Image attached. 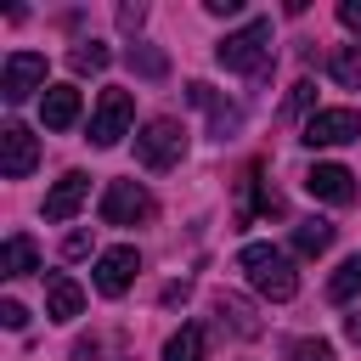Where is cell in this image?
Returning a JSON list of instances; mask_svg holds the SVG:
<instances>
[{
  "mask_svg": "<svg viewBox=\"0 0 361 361\" xmlns=\"http://www.w3.org/2000/svg\"><path fill=\"white\" fill-rule=\"evenodd\" d=\"M237 265L248 271L254 293H265V299H276V305L299 293V271H293V259H288L276 243H248V248L237 254Z\"/></svg>",
  "mask_w": 361,
  "mask_h": 361,
  "instance_id": "1",
  "label": "cell"
},
{
  "mask_svg": "<svg viewBox=\"0 0 361 361\" xmlns=\"http://www.w3.org/2000/svg\"><path fill=\"white\" fill-rule=\"evenodd\" d=\"M271 56V17H248L243 28H231L220 45H214V62L226 73H259Z\"/></svg>",
  "mask_w": 361,
  "mask_h": 361,
  "instance_id": "2",
  "label": "cell"
},
{
  "mask_svg": "<svg viewBox=\"0 0 361 361\" xmlns=\"http://www.w3.org/2000/svg\"><path fill=\"white\" fill-rule=\"evenodd\" d=\"M135 158L147 169H169L186 158V124L180 118H147L141 135H135Z\"/></svg>",
  "mask_w": 361,
  "mask_h": 361,
  "instance_id": "3",
  "label": "cell"
},
{
  "mask_svg": "<svg viewBox=\"0 0 361 361\" xmlns=\"http://www.w3.org/2000/svg\"><path fill=\"white\" fill-rule=\"evenodd\" d=\"M152 214H158V203H152V192L141 180H107V192H102V226H141Z\"/></svg>",
  "mask_w": 361,
  "mask_h": 361,
  "instance_id": "4",
  "label": "cell"
},
{
  "mask_svg": "<svg viewBox=\"0 0 361 361\" xmlns=\"http://www.w3.org/2000/svg\"><path fill=\"white\" fill-rule=\"evenodd\" d=\"M130 118H135L130 90H102L96 118H90V141H96V147H118V141L130 135Z\"/></svg>",
  "mask_w": 361,
  "mask_h": 361,
  "instance_id": "5",
  "label": "cell"
},
{
  "mask_svg": "<svg viewBox=\"0 0 361 361\" xmlns=\"http://www.w3.org/2000/svg\"><path fill=\"white\" fill-rule=\"evenodd\" d=\"M361 135V118L350 113V107H322V113H310L305 118V130H299V141L316 152V147H344V141H355Z\"/></svg>",
  "mask_w": 361,
  "mask_h": 361,
  "instance_id": "6",
  "label": "cell"
},
{
  "mask_svg": "<svg viewBox=\"0 0 361 361\" xmlns=\"http://www.w3.org/2000/svg\"><path fill=\"white\" fill-rule=\"evenodd\" d=\"M39 85H45V56L39 51H11L6 56V73H0V96L6 102H28Z\"/></svg>",
  "mask_w": 361,
  "mask_h": 361,
  "instance_id": "7",
  "label": "cell"
},
{
  "mask_svg": "<svg viewBox=\"0 0 361 361\" xmlns=\"http://www.w3.org/2000/svg\"><path fill=\"white\" fill-rule=\"evenodd\" d=\"M34 164H39V141H34V130L6 124V130H0V175H6V180H23Z\"/></svg>",
  "mask_w": 361,
  "mask_h": 361,
  "instance_id": "8",
  "label": "cell"
},
{
  "mask_svg": "<svg viewBox=\"0 0 361 361\" xmlns=\"http://www.w3.org/2000/svg\"><path fill=\"white\" fill-rule=\"evenodd\" d=\"M305 192L322 197V203H333V209H344V203H355V175L344 164H310L305 169Z\"/></svg>",
  "mask_w": 361,
  "mask_h": 361,
  "instance_id": "9",
  "label": "cell"
},
{
  "mask_svg": "<svg viewBox=\"0 0 361 361\" xmlns=\"http://www.w3.org/2000/svg\"><path fill=\"white\" fill-rule=\"evenodd\" d=\"M135 271H141V254L130 248V243H118V248H107L102 259H96V293H107V299H118L130 282H135Z\"/></svg>",
  "mask_w": 361,
  "mask_h": 361,
  "instance_id": "10",
  "label": "cell"
},
{
  "mask_svg": "<svg viewBox=\"0 0 361 361\" xmlns=\"http://www.w3.org/2000/svg\"><path fill=\"white\" fill-rule=\"evenodd\" d=\"M90 197V175H79V169H68L51 192H45V220H73L79 214V203Z\"/></svg>",
  "mask_w": 361,
  "mask_h": 361,
  "instance_id": "11",
  "label": "cell"
},
{
  "mask_svg": "<svg viewBox=\"0 0 361 361\" xmlns=\"http://www.w3.org/2000/svg\"><path fill=\"white\" fill-rule=\"evenodd\" d=\"M39 118H45V130H73L79 124V90L73 85H51L39 96Z\"/></svg>",
  "mask_w": 361,
  "mask_h": 361,
  "instance_id": "12",
  "label": "cell"
},
{
  "mask_svg": "<svg viewBox=\"0 0 361 361\" xmlns=\"http://www.w3.org/2000/svg\"><path fill=\"white\" fill-rule=\"evenodd\" d=\"M79 310H85V288L73 276H51L45 282V316L51 322H73Z\"/></svg>",
  "mask_w": 361,
  "mask_h": 361,
  "instance_id": "13",
  "label": "cell"
},
{
  "mask_svg": "<svg viewBox=\"0 0 361 361\" xmlns=\"http://www.w3.org/2000/svg\"><path fill=\"white\" fill-rule=\"evenodd\" d=\"M28 271H39V248H34V237H6L0 243V276H28Z\"/></svg>",
  "mask_w": 361,
  "mask_h": 361,
  "instance_id": "14",
  "label": "cell"
},
{
  "mask_svg": "<svg viewBox=\"0 0 361 361\" xmlns=\"http://www.w3.org/2000/svg\"><path fill=\"white\" fill-rule=\"evenodd\" d=\"M327 243H333V226L327 220H299L293 226V254H305V259H316V254H327Z\"/></svg>",
  "mask_w": 361,
  "mask_h": 361,
  "instance_id": "15",
  "label": "cell"
},
{
  "mask_svg": "<svg viewBox=\"0 0 361 361\" xmlns=\"http://www.w3.org/2000/svg\"><path fill=\"white\" fill-rule=\"evenodd\" d=\"M327 73H333V85L361 90V45H338V51L327 56Z\"/></svg>",
  "mask_w": 361,
  "mask_h": 361,
  "instance_id": "16",
  "label": "cell"
},
{
  "mask_svg": "<svg viewBox=\"0 0 361 361\" xmlns=\"http://www.w3.org/2000/svg\"><path fill=\"white\" fill-rule=\"evenodd\" d=\"M203 327L197 322H186L180 333H169V344H164V361H203Z\"/></svg>",
  "mask_w": 361,
  "mask_h": 361,
  "instance_id": "17",
  "label": "cell"
},
{
  "mask_svg": "<svg viewBox=\"0 0 361 361\" xmlns=\"http://www.w3.org/2000/svg\"><path fill=\"white\" fill-rule=\"evenodd\" d=\"M327 299H333V305H350V299H361V254H355V259H344V265L333 271V282H327Z\"/></svg>",
  "mask_w": 361,
  "mask_h": 361,
  "instance_id": "18",
  "label": "cell"
},
{
  "mask_svg": "<svg viewBox=\"0 0 361 361\" xmlns=\"http://www.w3.org/2000/svg\"><path fill=\"white\" fill-rule=\"evenodd\" d=\"M68 62H73V73H102V68L113 62V51H107L102 39H79V45L68 51Z\"/></svg>",
  "mask_w": 361,
  "mask_h": 361,
  "instance_id": "19",
  "label": "cell"
},
{
  "mask_svg": "<svg viewBox=\"0 0 361 361\" xmlns=\"http://www.w3.org/2000/svg\"><path fill=\"white\" fill-rule=\"evenodd\" d=\"M124 62H130L141 79H164V73H169V56H164L158 45H130V51H124Z\"/></svg>",
  "mask_w": 361,
  "mask_h": 361,
  "instance_id": "20",
  "label": "cell"
},
{
  "mask_svg": "<svg viewBox=\"0 0 361 361\" xmlns=\"http://www.w3.org/2000/svg\"><path fill=\"white\" fill-rule=\"evenodd\" d=\"M214 310H220V316H231V327H237L243 338H254V333H259V322H254V310H248V305H243L237 293H220V299H214Z\"/></svg>",
  "mask_w": 361,
  "mask_h": 361,
  "instance_id": "21",
  "label": "cell"
},
{
  "mask_svg": "<svg viewBox=\"0 0 361 361\" xmlns=\"http://www.w3.org/2000/svg\"><path fill=\"white\" fill-rule=\"evenodd\" d=\"M288 361H333V344H327V338H299Z\"/></svg>",
  "mask_w": 361,
  "mask_h": 361,
  "instance_id": "22",
  "label": "cell"
},
{
  "mask_svg": "<svg viewBox=\"0 0 361 361\" xmlns=\"http://www.w3.org/2000/svg\"><path fill=\"white\" fill-rule=\"evenodd\" d=\"M310 96H316V85H310V79H299V85L288 90V107H282V118H293V113H305V107H310Z\"/></svg>",
  "mask_w": 361,
  "mask_h": 361,
  "instance_id": "23",
  "label": "cell"
},
{
  "mask_svg": "<svg viewBox=\"0 0 361 361\" xmlns=\"http://www.w3.org/2000/svg\"><path fill=\"white\" fill-rule=\"evenodd\" d=\"M141 23H147V6H141V0H135V6H118V28H124V34H135Z\"/></svg>",
  "mask_w": 361,
  "mask_h": 361,
  "instance_id": "24",
  "label": "cell"
},
{
  "mask_svg": "<svg viewBox=\"0 0 361 361\" xmlns=\"http://www.w3.org/2000/svg\"><path fill=\"white\" fill-rule=\"evenodd\" d=\"M0 322H6L11 333H23V327H28V310H23L17 299H6V305H0Z\"/></svg>",
  "mask_w": 361,
  "mask_h": 361,
  "instance_id": "25",
  "label": "cell"
},
{
  "mask_svg": "<svg viewBox=\"0 0 361 361\" xmlns=\"http://www.w3.org/2000/svg\"><path fill=\"white\" fill-rule=\"evenodd\" d=\"M338 23H344L350 34H361V0H338Z\"/></svg>",
  "mask_w": 361,
  "mask_h": 361,
  "instance_id": "26",
  "label": "cell"
},
{
  "mask_svg": "<svg viewBox=\"0 0 361 361\" xmlns=\"http://www.w3.org/2000/svg\"><path fill=\"white\" fill-rule=\"evenodd\" d=\"M62 254H68V259H79V254H90V231H68V243H62Z\"/></svg>",
  "mask_w": 361,
  "mask_h": 361,
  "instance_id": "27",
  "label": "cell"
},
{
  "mask_svg": "<svg viewBox=\"0 0 361 361\" xmlns=\"http://www.w3.org/2000/svg\"><path fill=\"white\" fill-rule=\"evenodd\" d=\"M209 11H214V17H237L243 6H237V0H209Z\"/></svg>",
  "mask_w": 361,
  "mask_h": 361,
  "instance_id": "28",
  "label": "cell"
},
{
  "mask_svg": "<svg viewBox=\"0 0 361 361\" xmlns=\"http://www.w3.org/2000/svg\"><path fill=\"white\" fill-rule=\"evenodd\" d=\"M186 293H192V288H186V282H169V288H164V305H180V299H186Z\"/></svg>",
  "mask_w": 361,
  "mask_h": 361,
  "instance_id": "29",
  "label": "cell"
},
{
  "mask_svg": "<svg viewBox=\"0 0 361 361\" xmlns=\"http://www.w3.org/2000/svg\"><path fill=\"white\" fill-rule=\"evenodd\" d=\"M344 338H350V344H361V310H355V316H344Z\"/></svg>",
  "mask_w": 361,
  "mask_h": 361,
  "instance_id": "30",
  "label": "cell"
},
{
  "mask_svg": "<svg viewBox=\"0 0 361 361\" xmlns=\"http://www.w3.org/2000/svg\"><path fill=\"white\" fill-rule=\"evenodd\" d=\"M90 355H96V338H79L73 344V361H90Z\"/></svg>",
  "mask_w": 361,
  "mask_h": 361,
  "instance_id": "31",
  "label": "cell"
}]
</instances>
